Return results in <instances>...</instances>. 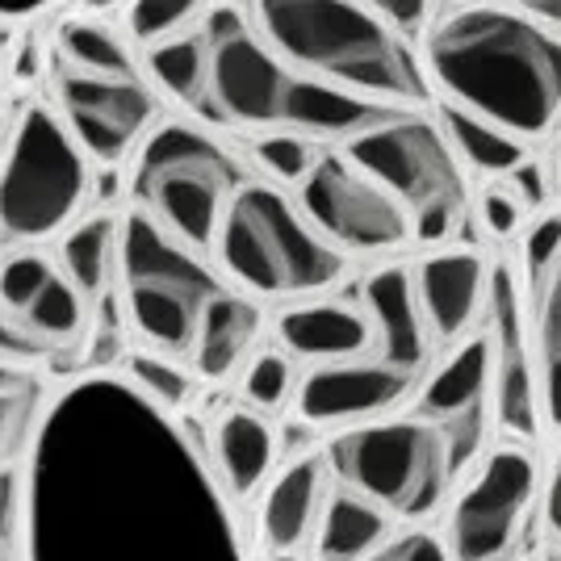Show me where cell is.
<instances>
[{
  "instance_id": "cell-39",
  "label": "cell",
  "mask_w": 561,
  "mask_h": 561,
  "mask_svg": "<svg viewBox=\"0 0 561 561\" xmlns=\"http://www.w3.org/2000/svg\"><path fill=\"white\" fill-rule=\"evenodd\" d=\"M558 256H561V210H553V214H540L537 222L524 231V285L533 289Z\"/></svg>"
},
{
  "instance_id": "cell-28",
  "label": "cell",
  "mask_w": 561,
  "mask_h": 561,
  "mask_svg": "<svg viewBox=\"0 0 561 561\" xmlns=\"http://www.w3.org/2000/svg\"><path fill=\"white\" fill-rule=\"evenodd\" d=\"M142 64H147V76L160 93H168L188 110H206V96H210V38L202 30H185L176 38L147 47Z\"/></svg>"
},
{
  "instance_id": "cell-38",
  "label": "cell",
  "mask_w": 561,
  "mask_h": 561,
  "mask_svg": "<svg viewBox=\"0 0 561 561\" xmlns=\"http://www.w3.org/2000/svg\"><path fill=\"white\" fill-rule=\"evenodd\" d=\"M478 218H482V227H486L491 239L507 243V239H515V234L524 231V222H528V206H524V202L512 193V185L503 181V185L482 188V197H478Z\"/></svg>"
},
{
  "instance_id": "cell-31",
  "label": "cell",
  "mask_w": 561,
  "mask_h": 561,
  "mask_svg": "<svg viewBox=\"0 0 561 561\" xmlns=\"http://www.w3.org/2000/svg\"><path fill=\"white\" fill-rule=\"evenodd\" d=\"M239 398L248 402V407H256L264 415H285V411H294V398H298V386H302V369H298V360L289 356L285 348H260L252 360H248V369L239 374Z\"/></svg>"
},
{
  "instance_id": "cell-24",
  "label": "cell",
  "mask_w": 561,
  "mask_h": 561,
  "mask_svg": "<svg viewBox=\"0 0 561 561\" xmlns=\"http://www.w3.org/2000/svg\"><path fill=\"white\" fill-rule=\"evenodd\" d=\"M55 260L71 277V285L89 298L101 302L105 294L117 289V264H122V214L93 210L84 214L64 239L55 243Z\"/></svg>"
},
{
  "instance_id": "cell-45",
  "label": "cell",
  "mask_w": 561,
  "mask_h": 561,
  "mask_svg": "<svg viewBox=\"0 0 561 561\" xmlns=\"http://www.w3.org/2000/svg\"><path fill=\"white\" fill-rule=\"evenodd\" d=\"M130 0H80V13H96V18H110L114 9H126Z\"/></svg>"
},
{
  "instance_id": "cell-7",
  "label": "cell",
  "mask_w": 561,
  "mask_h": 561,
  "mask_svg": "<svg viewBox=\"0 0 561 561\" xmlns=\"http://www.w3.org/2000/svg\"><path fill=\"white\" fill-rule=\"evenodd\" d=\"M227 289L214 256H202L139 206L122 210V264H117V294L126 306L130 335L142 348H160L188 356L197 323L214 294Z\"/></svg>"
},
{
  "instance_id": "cell-6",
  "label": "cell",
  "mask_w": 561,
  "mask_h": 561,
  "mask_svg": "<svg viewBox=\"0 0 561 561\" xmlns=\"http://www.w3.org/2000/svg\"><path fill=\"white\" fill-rule=\"evenodd\" d=\"M323 453L340 486L374 499L398 524H423L436 515L457 482L445 427L415 411L331 432Z\"/></svg>"
},
{
  "instance_id": "cell-4",
  "label": "cell",
  "mask_w": 561,
  "mask_h": 561,
  "mask_svg": "<svg viewBox=\"0 0 561 561\" xmlns=\"http://www.w3.org/2000/svg\"><path fill=\"white\" fill-rule=\"evenodd\" d=\"M96 164L47 101L18 114L0 151V248H47L93 206Z\"/></svg>"
},
{
  "instance_id": "cell-41",
  "label": "cell",
  "mask_w": 561,
  "mask_h": 561,
  "mask_svg": "<svg viewBox=\"0 0 561 561\" xmlns=\"http://www.w3.org/2000/svg\"><path fill=\"white\" fill-rule=\"evenodd\" d=\"M503 181H507L515 197L528 206V214L545 210V206H549V197L558 193V188H553V172H549L545 164H537V160H524V164L512 168Z\"/></svg>"
},
{
  "instance_id": "cell-44",
  "label": "cell",
  "mask_w": 561,
  "mask_h": 561,
  "mask_svg": "<svg viewBox=\"0 0 561 561\" xmlns=\"http://www.w3.org/2000/svg\"><path fill=\"white\" fill-rule=\"evenodd\" d=\"M503 4H512L519 13H528V18H537V22L561 30V0H503Z\"/></svg>"
},
{
  "instance_id": "cell-40",
  "label": "cell",
  "mask_w": 561,
  "mask_h": 561,
  "mask_svg": "<svg viewBox=\"0 0 561 561\" xmlns=\"http://www.w3.org/2000/svg\"><path fill=\"white\" fill-rule=\"evenodd\" d=\"M374 561H453V549L440 533H427L420 524L402 528L374 553Z\"/></svg>"
},
{
  "instance_id": "cell-16",
  "label": "cell",
  "mask_w": 561,
  "mask_h": 561,
  "mask_svg": "<svg viewBox=\"0 0 561 561\" xmlns=\"http://www.w3.org/2000/svg\"><path fill=\"white\" fill-rule=\"evenodd\" d=\"M427 331L436 348H453L482 328L491 302V264L473 248H440L411 264Z\"/></svg>"
},
{
  "instance_id": "cell-3",
  "label": "cell",
  "mask_w": 561,
  "mask_h": 561,
  "mask_svg": "<svg viewBox=\"0 0 561 561\" xmlns=\"http://www.w3.org/2000/svg\"><path fill=\"white\" fill-rule=\"evenodd\" d=\"M214 264L231 289L280 306L331 294L348 273V256L323 239L298 197L252 176L234 188L214 239Z\"/></svg>"
},
{
  "instance_id": "cell-36",
  "label": "cell",
  "mask_w": 561,
  "mask_h": 561,
  "mask_svg": "<svg viewBox=\"0 0 561 561\" xmlns=\"http://www.w3.org/2000/svg\"><path fill=\"white\" fill-rule=\"evenodd\" d=\"M55 273H59V260L47 248H4L0 252V306L25 314Z\"/></svg>"
},
{
  "instance_id": "cell-30",
  "label": "cell",
  "mask_w": 561,
  "mask_h": 561,
  "mask_svg": "<svg viewBox=\"0 0 561 561\" xmlns=\"http://www.w3.org/2000/svg\"><path fill=\"white\" fill-rule=\"evenodd\" d=\"M117 374L126 377L135 390H139L147 402H156L168 415H185L202 377L188 365V356H176V352H160V348H130L122 356Z\"/></svg>"
},
{
  "instance_id": "cell-52",
  "label": "cell",
  "mask_w": 561,
  "mask_h": 561,
  "mask_svg": "<svg viewBox=\"0 0 561 561\" xmlns=\"http://www.w3.org/2000/svg\"><path fill=\"white\" fill-rule=\"evenodd\" d=\"M4 84H9V68H4V55H0V96H4Z\"/></svg>"
},
{
  "instance_id": "cell-46",
  "label": "cell",
  "mask_w": 561,
  "mask_h": 561,
  "mask_svg": "<svg viewBox=\"0 0 561 561\" xmlns=\"http://www.w3.org/2000/svg\"><path fill=\"white\" fill-rule=\"evenodd\" d=\"M13 126H18V114H9V110H4V101H0V151H4L9 139H13Z\"/></svg>"
},
{
  "instance_id": "cell-35",
  "label": "cell",
  "mask_w": 561,
  "mask_h": 561,
  "mask_svg": "<svg viewBox=\"0 0 561 561\" xmlns=\"http://www.w3.org/2000/svg\"><path fill=\"white\" fill-rule=\"evenodd\" d=\"M210 4L214 0H130L122 25L139 43V50H147L156 43H164V38H176V34L193 30Z\"/></svg>"
},
{
  "instance_id": "cell-48",
  "label": "cell",
  "mask_w": 561,
  "mask_h": 561,
  "mask_svg": "<svg viewBox=\"0 0 561 561\" xmlns=\"http://www.w3.org/2000/svg\"><path fill=\"white\" fill-rule=\"evenodd\" d=\"M22 381H34V377L13 374V369H0V386H22Z\"/></svg>"
},
{
  "instance_id": "cell-12",
  "label": "cell",
  "mask_w": 561,
  "mask_h": 561,
  "mask_svg": "<svg viewBox=\"0 0 561 561\" xmlns=\"http://www.w3.org/2000/svg\"><path fill=\"white\" fill-rule=\"evenodd\" d=\"M482 328L494 352V427L512 440L537 445L545 436L540 415V377L533 348V310L528 285L512 264H491V302Z\"/></svg>"
},
{
  "instance_id": "cell-42",
  "label": "cell",
  "mask_w": 561,
  "mask_h": 561,
  "mask_svg": "<svg viewBox=\"0 0 561 561\" xmlns=\"http://www.w3.org/2000/svg\"><path fill=\"white\" fill-rule=\"evenodd\" d=\"M386 22L394 25L398 34H420L427 18H432V4L436 0H369Z\"/></svg>"
},
{
  "instance_id": "cell-2",
  "label": "cell",
  "mask_w": 561,
  "mask_h": 561,
  "mask_svg": "<svg viewBox=\"0 0 561 561\" xmlns=\"http://www.w3.org/2000/svg\"><path fill=\"white\" fill-rule=\"evenodd\" d=\"M248 13L260 38L302 76L394 110H415L432 96L407 34H398L369 0H252Z\"/></svg>"
},
{
  "instance_id": "cell-11",
  "label": "cell",
  "mask_w": 561,
  "mask_h": 561,
  "mask_svg": "<svg viewBox=\"0 0 561 561\" xmlns=\"http://www.w3.org/2000/svg\"><path fill=\"white\" fill-rule=\"evenodd\" d=\"M55 110L96 168L135 160L142 139L164 122L147 76H93L68 64L55 71Z\"/></svg>"
},
{
  "instance_id": "cell-18",
  "label": "cell",
  "mask_w": 561,
  "mask_h": 561,
  "mask_svg": "<svg viewBox=\"0 0 561 561\" xmlns=\"http://www.w3.org/2000/svg\"><path fill=\"white\" fill-rule=\"evenodd\" d=\"M206 453L222 491L239 507H248V503H260V494L268 491V482L285 466V436L277 427V415H264L256 407L239 402L218 411V420L206 432Z\"/></svg>"
},
{
  "instance_id": "cell-10",
  "label": "cell",
  "mask_w": 561,
  "mask_h": 561,
  "mask_svg": "<svg viewBox=\"0 0 561 561\" xmlns=\"http://www.w3.org/2000/svg\"><path fill=\"white\" fill-rule=\"evenodd\" d=\"M298 206L344 256H394L415 243L411 210L344 151H323L298 185Z\"/></svg>"
},
{
  "instance_id": "cell-50",
  "label": "cell",
  "mask_w": 561,
  "mask_h": 561,
  "mask_svg": "<svg viewBox=\"0 0 561 561\" xmlns=\"http://www.w3.org/2000/svg\"><path fill=\"white\" fill-rule=\"evenodd\" d=\"M273 561H314V558H306V553H273Z\"/></svg>"
},
{
  "instance_id": "cell-25",
  "label": "cell",
  "mask_w": 561,
  "mask_h": 561,
  "mask_svg": "<svg viewBox=\"0 0 561 561\" xmlns=\"http://www.w3.org/2000/svg\"><path fill=\"white\" fill-rule=\"evenodd\" d=\"M59 64H68L76 71H93V76H147V64L139 59V43L126 34V25L117 30L110 18L96 13H76L59 25Z\"/></svg>"
},
{
  "instance_id": "cell-1",
  "label": "cell",
  "mask_w": 561,
  "mask_h": 561,
  "mask_svg": "<svg viewBox=\"0 0 561 561\" xmlns=\"http://www.w3.org/2000/svg\"><path fill=\"white\" fill-rule=\"evenodd\" d=\"M427 76L445 101L486 117L519 142L561 122V30L512 4L453 9L427 34Z\"/></svg>"
},
{
  "instance_id": "cell-9",
  "label": "cell",
  "mask_w": 561,
  "mask_h": 561,
  "mask_svg": "<svg viewBox=\"0 0 561 561\" xmlns=\"http://www.w3.org/2000/svg\"><path fill=\"white\" fill-rule=\"evenodd\" d=\"M545 469L537 445L507 440L491 448L473 478L457 491L448 507L445 540L453 561H519L540 515Z\"/></svg>"
},
{
  "instance_id": "cell-32",
  "label": "cell",
  "mask_w": 561,
  "mask_h": 561,
  "mask_svg": "<svg viewBox=\"0 0 561 561\" xmlns=\"http://www.w3.org/2000/svg\"><path fill=\"white\" fill-rule=\"evenodd\" d=\"M34 553V469L30 457L0 469V558L30 561Z\"/></svg>"
},
{
  "instance_id": "cell-54",
  "label": "cell",
  "mask_w": 561,
  "mask_h": 561,
  "mask_svg": "<svg viewBox=\"0 0 561 561\" xmlns=\"http://www.w3.org/2000/svg\"><path fill=\"white\" fill-rule=\"evenodd\" d=\"M0 561H4V558H0Z\"/></svg>"
},
{
  "instance_id": "cell-22",
  "label": "cell",
  "mask_w": 561,
  "mask_h": 561,
  "mask_svg": "<svg viewBox=\"0 0 561 561\" xmlns=\"http://www.w3.org/2000/svg\"><path fill=\"white\" fill-rule=\"evenodd\" d=\"M402 114L394 105H381L374 96H360L352 89H340L331 80H314L294 71L289 80V96H285V117L280 130H298L314 142H352L356 135L381 126L386 117Z\"/></svg>"
},
{
  "instance_id": "cell-27",
  "label": "cell",
  "mask_w": 561,
  "mask_h": 561,
  "mask_svg": "<svg viewBox=\"0 0 561 561\" xmlns=\"http://www.w3.org/2000/svg\"><path fill=\"white\" fill-rule=\"evenodd\" d=\"M436 122H440V130L448 135L453 151L461 156V164L469 172H482L491 181H503L512 168H519L528 160V142H519L515 135L499 130L494 122L469 114V110L453 105V101L436 105Z\"/></svg>"
},
{
  "instance_id": "cell-51",
  "label": "cell",
  "mask_w": 561,
  "mask_h": 561,
  "mask_svg": "<svg viewBox=\"0 0 561 561\" xmlns=\"http://www.w3.org/2000/svg\"><path fill=\"white\" fill-rule=\"evenodd\" d=\"M445 9H469V4H478V0H440Z\"/></svg>"
},
{
  "instance_id": "cell-14",
  "label": "cell",
  "mask_w": 561,
  "mask_h": 561,
  "mask_svg": "<svg viewBox=\"0 0 561 561\" xmlns=\"http://www.w3.org/2000/svg\"><path fill=\"white\" fill-rule=\"evenodd\" d=\"M423 377L415 369H402L386 356H356V360H335V365H314L302 374L294 415L314 427V432H344L360 423L386 420L398 411H411L420 394Z\"/></svg>"
},
{
  "instance_id": "cell-20",
  "label": "cell",
  "mask_w": 561,
  "mask_h": 561,
  "mask_svg": "<svg viewBox=\"0 0 561 561\" xmlns=\"http://www.w3.org/2000/svg\"><path fill=\"white\" fill-rule=\"evenodd\" d=\"M360 306L369 310V323H374L377 356L394 360L402 369L427 374L436 340H432L427 319H423L411 264H381V268H374L369 277L360 280Z\"/></svg>"
},
{
  "instance_id": "cell-34",
  "label": "cell",
  "mask_w": 561,
  "mask_h": 561,
  "mask_svg": "<svg viewBox=\"0 0 561 561\" xmlns=\"http://www.w3.org/2000/svg\"><path fill=\"white\" fill-rule=\"evenodd\" d=\"M248 156L264 181H273L280 188H298L310 176V168L319 164L323 142L306 139L298 130H264V135H252Z\"/></svg>"
},
{
  "instance_id": "cell-15",
  "label": "cell",
  "mask_w": 561,
  "mask_h": 561,
  "mask_svg": "<svg viewBox=\"0 0 561 561\" xmlns=\"http://www.w3.org/2000/svg\"><path fill=\"white\" fill-rule=\"evenodd\" d=\"M294 68L260 38L256 25L210 43V96L202 114L239 130H280Z\"/></svg>"
},
{
  "instance_id": "cell-49",
  "label": "cell",
  "mask_w": 561,
  "mask_h": 561,
  "mask_svg": "<svg viewBox=\"0 0 561 561\" xmlns=\"http://www.w3.org/2000/svg\"><path fill=\"white\" fill-rule=\"evenodd\" d=\"M540 561H561V545H553V540H549V549H545V558Z\"/></svg>"
},
{
  "instance_id": "cell-37",
  "label": "cell",
  "mask_w": 561,
  "mask_h": 561,
  "mask_svg": "<svg viewBox=\"0 0 561 561\" xmlns=\"http://www.w3.org/2000/svg\"><path fill=\"white\" fill-rule=\"evenodd\" d=\"M55 356H59V352L50 348L47 340H38L34 331L25 328L22 314H13V310H4V306H0V369L38 377Z\"/></svg>"
},
{
  "instance_id": "cell-8",
  "label": "cell",
  "mask_w": 561,
  "mask_h": 561,
  "mask_svg": "<svg viewBox=\"0 0 561 561\" xmlns=\"http://www.w3.org/2000/svg\"><path fill=\"white\" fill-rule=\"evenodd\" d=\"M340 151L411 210L420 248H445L466 222V164L453 151L440 122L402 110L374 130L344 142Z\"/></svg>"
},
{
  "instance_id": "cell-5",
  "label": "cell",
  "mask_w": 561,
  "mask_h": 561,
  "mask_svg": "<svg viewBox=\"0 0 561 561\" xmlns=\"http://www.w3.org/2000/svg\"><path fill=\"white\" fill-rule=\"evenodd\" d=\"M243 181V164L227 142L193 122L164 117L135 151L126 193L130 206L151 214L176 243L214 256L218 227Z\"/></svg>"
},
{
  "instance_id": "cell-47",
  "label": "cell",
  "mask_w": 561,
  "mask_h": 561,
  "mask_svg": "<svg viewBox=\"0 0 561 561\" xmlns=\"http://www.w3.org/2000/svg\"><path fill=\"white\" fill-rule=\"evenodd\" d=\"M553 188H558V197H561V135H558V147H553Z\"/></svg>"
},
{
  "instance_id": "cell-53",
  "label": "cell",
  "mask_w": 561,
  "mask_h": 561,
  "mask_svg": "<svg viewBox=\"0 0 561 561\" xmlns=\"http://www.w3.org/2000/svg\"><path fill=\"white\" fill-rule=\"evenodd\" d=\"M214 4H218V0H214Z\"/></svg>"
},
{
  "instance_id": "cell-33",
  "label": "cell",
  "mask_w": 561,
  "mask_h": 561,
  "mask_svg": "<svg viewBox=\"0 0 561 561\" xmlns=\"http://www.w3.org/2000/svg\"><path fill=\"white\" fill-rule=\"evenodd\" d=\"M47 402L50 394L38 386V377L22 386H0V469L34 453Z\"/></svg>"
},
{
  "instance_id": "cell-26",
  "label": "cell",
  "mask_w": 561,
  "mask_h": 561,
  "mask_svg": "<svg viewBox=\"0 0 561 561\" xmlns=\"http://www.w3.org/2000/svg\"><path fill=\"white\" fill-rule=\"evenodd\" d=\"M528 298H533L528 310H533V348L540 377V415L545 432L561 440V256L528 289Z\"/></svg>"
},
{
  "instance_id": "cell-23",
  "label": "cell",
  "mask_w": 561,
  "mask_h": 561,
  "mask_svg": "<svg viewBox=\"0 0 561 561\" xmlns=\"http://www.w3.org/2000/svg\"><path fill=\"white\" fill-rule=\"evenodd\" d=\"M398 533V519L374 499L335 482L323 524L314 533L310 558L314 561H374V553Z\"/></svg>"
},
{
  "instance_id": "cell-21",
  "label": "cell",
  "mask_w": 561,
  "mask_h": 561,
  "mask_svg": "<svg viewBox=\"0 0 561 561\" xmlns=\"http://www.w3.org/2000/svg\"><path fill=\"white\" fill-rule=\"evenodd\" d=\"M260 340H264V310H260V302L227 285L222 294H214L202 323H197L188 365L197 369L202 386H234L239 374L248 369V360L264 348Z\"/></svg>"
},
{
  "instance_id": "cell-19",
  "label": "cell",
  "mask_w": 561,
  "mask_h": 561,
  "mask_svg": "<svg viewBox=\"0 0 561 561\" xmlns=\"http://www.w3.org/2000/svg\"><path fill=\"white\" fill-rule=\"evenodd\" d=\"M273 340L285 348L298 365H335V360H356L374 352V323L369 310L344 298H302V302H285L273 319Z\"/></svg>"
},
{
  "instance_id": "cell-17",
  "label": "cell",
  "mask_w": 561,
  "mask_h": 561,
  "mask_svg": "<svg viewBox=\"0 0 561 561\" xmlns=\"http://www.w3.org/2000/svg\"><path fill=\"white\" fill-rule=\"evenodd\" d=\"M335 473L323 448L289 457L256 503V537L273 553H306L323 524Z\"/></svg>"
},
{
  "instance_id": "cell-13",
  "label": "cell",
  "mask_w": 561,
  "mask_h": 561,
  "mask_svg": "<svg viewBox=\"0 0 561 561\" xmlns=\"http://www.w3.org/2000/svg\"><path fill=\"white\" fill-rule=\"evenodd\" d=\"M411 411L445 427L453 445V466L466 473L486 453V432L494 423V352L486 328L466 335L461 344L445 348L440 365L427 369Z\"/></svg>"
},
{
  "instance_id": "cell-43",
  "label": "cell",
  "mask_w": 561,
  "mask_h": 561,
  "mask_svg": "<svg viewBox=\"0 0 561 561\" xmlns=\"http://www.w3.org/2000/svg\"><path fill=\"white\" fill-rule=\"evenodd\" d=\"M540 519H545V533L553 545H561V453L558 461L545 473V494H540Z\"/></svg>"
},
{
  "instance_id": "cell-29",
  "label": "cell",
  "mask_w": 561,
  "mask_h": 561,
  "mask_svg": "<svg viewBox=\"0 0 561 561\" xmlns=\"http://www.w3.org/2000/svg\"><path fill=\"white\" fill-rule=\"evenodd\" d=\"M93 314L96 306L71 285V277L59 268L55 277L47 280V289L30 302L25 310V328L34 331L38 340H47L55 352H80L89 331H93Z\"/></svg>"
}]
</instances>
